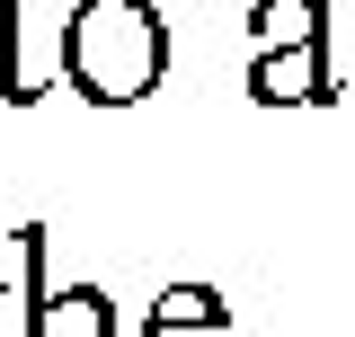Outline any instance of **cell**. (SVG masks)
Returning <instances> with one entry per match:
<instances>
[{"label":"cell","mask_w":355,"mask_h":337,"mask_svg":"<svg viewBox=\"0 0 355 337\" xmlns=\"http://www.w3.org/2000/svg\"><path fill=\"white\" fill-rule=\"evenodd\" d=\"M169 71V18L151 0H71L62 9V80L89 107H142Z\"/></svg>","instance_id":"1"},{"label":"cell","mask_w":355,"mask_h":337,"mask_svg":"<svg viewBox=\"0 0 355 337\" xmlns=\"http://www.w3.org/2000/svg\"><path fill=\"white\" fill-rule=\"evenodd\" d=\"M62 80V9L53 0H0V98L36 107Z\"/></svg>","instance_id":"2"},{"label":"cell","mask_w":355,"mask_h":337,"mask_svg":"<svg viewBox=\"0 0 355 337\" xmlns=\"http://www.w3.org/2000/svg\"><path fill=\"white\" fill-rule=\"evenodd\" d=\"M249 98L258 107H329L338 98V62H329V36L320 44H275L249 62Z\"/></svg>","instance_id":"3"},{"label":"cell","mask_w":355,"mask_h":337,"mask_svg":"<svg viewBox=\"0 0 355 337\" xmlns=\"http://www.w3.org/2000/svg\"><path fill=\"white\" fill-rule=\"evenodd\" d=\"M44 311V222H18L0 240V337H36Z\"/></svg>","instance_id":"4"},{"label":"cell","mask_w":355,"mask_h":337,"mask_svg":"<svg viewBox=\"0 0 355 337\" xmlns=\"http://www.w3.org/2000/svg\"><path fill=\"white\" fill-rule=\"evenodd\" d=\"M142 337H231V302L214 284H169L142 311Z\"/></svg>","instance_id":"5"},{"label":"cell","mask_w":355,"mask_h":337,"mask_svg":"<svg viewBox=\"0 0 355 337\" xmlns=\"http://www.w3.org/2000/svg\"><path fill=\"white\" fill-rule=\"evenodd\" d=\"M36 337H116V302L98 284H44Z\"/></svg>","instance_id":"6"},{"label":"cell","mask_w":355,"mask_h":337,"mask_svg":"<svg viewBox=\"0 0 355 337\" xmlns=\"http://www.w3.org/2000/svg\"><path fill=\"white\" fill-rule=\"evenodd\" d=\"M329 36V0H258L249 9V44L275 53V44H320Z\"/></svg>","instance_id":"7"}]
</instances>
